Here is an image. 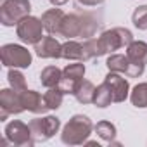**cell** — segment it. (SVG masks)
I'll list each match as a JSON object with an SVG mask.
<instances>
[{"mask_svg": "<svg viewBox=\"0 0 147 147\" xmlns=\"http://www.w3.org/2000/svg\"><path fill=\"white\" fill-rule=\"evenodd\" d=\"M80 35H82L80 12L66 14L62 19V26H61V36H64L66 40H75V38H80Z\"/></svg>", "mask_w": 147, "mask_h": 147, "instance_id": "14", "label": "cell"}, {"mask_svg": "<svg viewBox=\"0 0 147 147\" xmlns=\"http://www.w3.org/2000/svg\"><path fill=\"white\" fill-rule=\"evenodd\" d=\"M106 2V0H76V5L80 7H99Z\"/></svg>", "mask_w": 147, "mask_h": 147, "instance_id": "29", "label": "cell"}, {"mask_svg": "<svg viewBox=\"0 0 147 147\" xmlns=\"http://www.w3.org/2000/svg\"><path fill=\"white\" fill-rule=\"evenodd\" d=\"M64 16H66V14L62 12V9H57V7L45 11V12L42 14V18H40L42 23H43L45 31H47L49 35H52V36H61V26H62Z\"/></svg>", "mask_w": 147, "mask_h": 147, "instance_id": "13", "label": "cell"}, {"mask_svg": "<svg viewBox=\"0 0 147 147\" xmlns=\"http://www.w3.org/2000/svg\"><path fill=\"white\" fill-rule=\"evenodd\" d=\"M21 95V104L24 107V111L28 113H33V114H43L47 109L45 106V100H43V95L36 90H24V92H19Z\"/></svg>", "mask_w": 147, "mask_h": 147, "instance_id": "12", "label": "cell"}, {"mask_svg": "<svg viewBox=\"0 0 147 147\" xmlns=\"http://www.w3.org/2000/svg\"><path fill=\"white\" fill-rule=\"evenodd\" d=\"M62 99H64V92L59 88V87H52V88H47V92L43 94V100H45V106L49 111H55L62 106Z\"/></svg>", "mask_w": 147, "mask_h": 147, "instance_id": "22", "label": "cell"}, {"mask_svg": "<svg viewBox=\"0 0 147 147\" xmlns=\"http://www.w3.org/2000/svg\"><path fill=\"white\" fill-rule=\"evenodd\" d=\"M43 31H45V28H43V23H42V19L40 18H35V16H26V18H23L19 23H18V26H16V35H18V38L23 42V43H26V45H35V43H38L42 38H43Z\"/></svg>", "mask_w": 147, "mask_h": 147, "instance_id": "6", "label": "cell"}, {"mask_svg": "<svg viewBox=\"0 0 147 147\" xmlns=\"http://www.w3.org/2000/svg\"><path fill=\"white\" fill-rule=\"evenodd\" d=\"M133 33L128 30V28H123V26H116V28H111V30H104L99 36V43L102 47V52L104 55H109V54H114L116 50L119 49H126L131 42H133Z\"/></svg>", "mask_w": 147, "mask_h": 147, "instance_id": "2", "label": "cell"}, {"mask_svg": "<svg viewBox=\"0 0 147 147\" xmlns=\"http://www.w3.org/2000/svg\"><path fill=\"white\" fill-rule=\"evenodd\" d=\"M95 88H97V87H95L90 80H83V82L80 83L76 94H75L76 100H78L80 104H83V106H87V104H94V94H95Z\"/></svg>", "mask_w": 147, "mask_h": 147, "instance_id": "19", "label": "cell"}, {"mask_svg": "<svg viewBox=\"0 0 147 147\" xmlns=\"http://www.w3.org/2000/svg\"><path fill=\"white\" fill-rule=\"evenodd\" d=\"M28 125L31 128V135H33L35 144H42V142L50 140L59 131L61 119L57 116H52V114H49V116H36Z\"/></svg>", "mask_w": 147, "mask_h": 147, "instance_id": "5", "label": "cell"}, {"mask_svg": "<svg viewBox=\"0 0 147 147\" xmlns=\"http://www.w3.org/2000/svg\"><path fill=\"white\" fill-rule=\"evenodd\" d=\"M130 61L133 62H140V64H145L147 66V43L142 42V40H133L128 47H126V52Z\"/></svg>", "mask_w": 147, "mask_h": 147, "instance_id": "15", "label": "cell"}, {"mask_svg": "<svg viewBox=\"0 0 147 147\" xmlns=\"http://www.w3.org/2000/svg\"><path fill=\"white\" fill-rule=\"evenodd\" d=\"M49 2L54 5V7H61V5H64V4H67L69 0H49Z\"/></svg>", "mask_w": 147, "mask_h": 147, "instance_id": "30", "label": "cell"}, {"mask_svg": "<svg viewBox=\"0 0 147 147\" xmlns=\"http://www.w3.org/2000/svg\"><path fill=\"white\" fill-rule=\"evenodd\" d=\"M61 59L66 61H82L83 59V43L76 40H67L62 43L61 50Z\"/></svg>", "mask_w": 147, "mask_h": 147, "instance_id": "17", "label": "cell"}, {"mask_svg": "<svg viewBox=\"0 0 147 147\" xmlns=\"http://www.w3.org/2000/svg\"><path fill=\"white\" fill-rule=\"evenodd\" d=\"M104 82L111 88L114 102H125L130 97V83H128V80L121 75V73L109 71L106 75V78H104Z\"/></svg>", "mask_w": 147, "mask_h": 147, "instance_id": "9", "label": "cell"}, {"mask_svg": "<svg viewBox=\"0 0 147 147\" xmlns=\"http://www.w3.org/2000/svg\"><path fill=\"white\" fill-rule=\"evenodd\" d=\"M94 131L97 133V137H100L104 142L107 144H116L114 138H116V126L111 123V121H99L95 126H94Z\"/></svg>", "mask_w": 147, "mask_h": 147, "instance_id": "23", "label": "cell"}, {"mask_svg": "<svg viewBox=\"0 0 147 147\" xmlns=\"http://www.w3.org/2000/svg\"><path fill=\"white\" fill-rule=\"evenodd\" d=\"M62 76H69L75 80H83L85 78V64L83 61H73L62 69Z\"/></svg>", "mask_w": 147, "mask_h": 147, "instance_id": "26", "label": "cell"}, {"mask_svg": "<svg viewBox=\"0 0 147 147\" xmlns=\"http://www.w3.org/2000/svg\"><path fill=\"white\" fill-rule=\"evenodd\" d=\"M83 80H75V78H69V76H62L59 82V88L64 92V95H75L80 83Z\"/></svg>", "mask_w": 147, "mask_h": 147, "instance_id": "28", "label": "cell"}, {"mask_svg": "<svg viewBox=\"0 0 147 147\" xmlns=\"http://www.w3.org/2000/svg\"><path fill=\"white\" fill-rule=\"evenodd\" d=\"M31 4L30 0H4L0 5V23L4 26H18V23L30 16Z\"/></svg>", "mask_w": 147, "mask_h": 147, "instance_id": "4", "label": "cell"}, {"mask_svg": "<svg viewBox=\"0 0 147 147\" xmlns=\"http://www.w3.org/2000/svg\"><path fill=\"white\" fill-rule=\"evenodd\" d=\"M80 19H82V35L80 38H92L97 35V31H100L102 28V14L99 12H90V11H83L80 12Z\"/></svg>", "mask_w": 147, "mask_h": 147, "instance_id": "11", "label": "cell"}, {"mask_svg": "<svg viewBox=\"0 0 147 147\" xmlns=\"http://www.w3.org/2000/svg\"><path fill=\"white\" fill-rule=\"evenodd\" d=\"M104 55L102 52V47L99 43V38H87L83 42V62L90 61V59H95V57H100Z\"/></svg>", "mask_w": 147, "mask_h": 147, "instance_id": "24", "label": "cell"}, {"mask_svg": "<svg viewBox=\"0 0 147 147\" xmlns=\"http://www.w3.org/2000/svg\"><path fill=\"white\" fill-rule=\"evenodd\" d=\"M130 100L138 109L147 107V82H142L130 90Z\"/></svg>", "mask_w": 147, "mask_h": 147, "instance_id": "21", "label": "cell"}, {"mask_svg": "<svg viewBox=\"0 0 147 147\" xmlns=\"http://www.w3.org/2000/svg\"><path fill=\"white\" fill-rule=\"evenodd\" d=\"M106 66L109 71H114V73H121V75L126 76V73L130 69V59L126 54H109L107 55V61H106Z\"/></svg>", "mask_w": 147, "mask_h": 147, "instance_id": "16", "label": "cell"}, {"mask_svg": "<svg viewBox=\"0 0 147 147\" xmlns=\"http://www.w3.org/2000/svg\"><path fill=\"white\" fill-rule=\"evenodd\" d=\"M4 137L7 138V142L11 145H16V147H31V145H35L30 125H26L19 119H12L5 125Z\"/></svg>", "mask_w": 147, "mask_h": 147, "instance_id": "7", "label": "cell"}, {"mask_svg": "<svg viewBox=\"0 0 147 147\" xmlns=\"http://www.w3.org/2000/svg\"><path fill=\"white\" fill-rule=\"evenodd\" d=\"M94 123L85 114H75L71 119L62 126L61 140L66 145H82L88 140V137L94 131Z\"/></svg>", "mask_w": 147, "mask_h": 147, "instance_id": "1", "label": "cell"}, {"mask_svg": "<svg viewBox=\"0 0 147 147\" xmlns=\"http://www.w3.org/2000/svg\"><path fill=\"white\" fill-rule=\"evenodd\" d=\"M7 80H9V85L16 90V92H24L28 87H26V78L21 73V69L18 67H9V73H7Z\"/></svg>", "mask_w": 147, "mask_h": 147, "instance_id": "25", "label": "cell"}, {"mask_svg": "<svg viewBox=\"0 0 147 147\" xmlns=\"http://www.w3.org/2000/svg\"><path fill=\"white\" fill-rule=\"evenodd\" d=\"M0 55H2V64L5 67L26 69L33 62L31 52L24 45H18V43H5V45H2Z\"/></svg>", "mask_w": 147, "mask_h": 147, "instance_id": "3", "label": "cell"}, {"mask_svg": "<svg viewBox=\"0 0 147 147\" xmlns=\"http://www.w3.org/2000/svg\"><path fill=\"white\" fill-rule=\"evenodd\" d=\"M113 102H114V99H113V92H111V88L106 85V82H102V83L95 88V94H94V106L104 109V107L111 106Z\"/></svg>", "mask_w": 147, "mask_h": 147, "instance_id": "20", "label": "cell"}, {"mask_svg": "<svg viewBox=\"0 0 147 147\" xmlns=\"http://www.w3.org/2000/svg\"><path fill=\"white\" fill-rule=\"evenodd\" d=\"M33 50L40 59H61L62 43H59L57 38L49 35V36H43L38 43H35Z\"/></svg>", "mask_w": 147, "mask_h": 147, "instance_id": "10", "label": "cell"}, {"mask_svg": "<svg viewBox=\"0 0 147 147\" xmlns=\"http://www.w3.org/2000/svg\"><path fill=\"white\" fill-rule=\"evenodd\" d=\"M131 23L137 30H147V5H138L133 11Z\"/></svg>", "mask_w": 147, "mask_h": 147, "instance_id": "27", "label": "cell"}, {"mask_svg": "<svg viewBox=\"0 0 147 147\" xmlns=\"http://www.w3.org/2000/svg\"><path fill=\"white\" fill-rule=\"evenodd\" d=\"M61 78H62V69H59L57 66H47L40 73V82H42V85L45 88L59 87Z\"/></svg>", "mask_w": 147, "mask_h": 147, "instance_id": "18", "label": "cell"}, {"mask_svg": "<svg viewBox=\"0 0 147 147\" xmlns=\"http://www.w3.org/2000/svg\"><path fill=\"white\" fill-rule=\"evenodd\" d=\"M24 111L21 95L12 87L0 90V121H5L11 114H21Z\"/></svg>", "mask_w": 147, "mask_h": 147, "instance_id": "8", "label": "cell"}]
</instances>
